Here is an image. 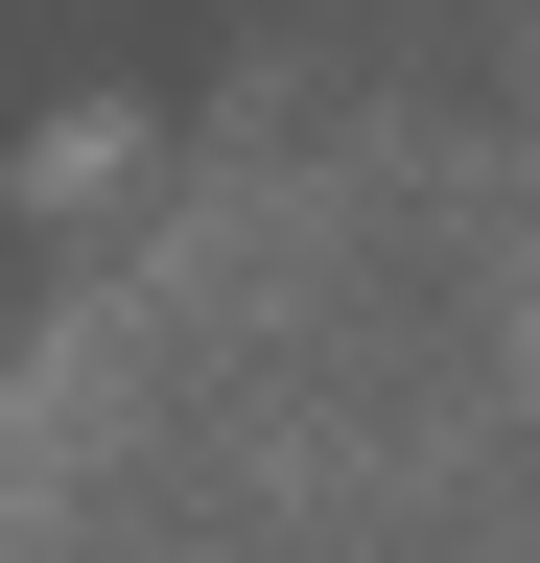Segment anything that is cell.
I'll return each instance as SVG.
<instances>
[{
    "mask_svg": "<svg viewBox=\"0 0 540 563\" xmlns=\"http://www.w3.org/2000/svg\"><path fill=\"white\" fill-rule=\"evenodd\" d=\"M118 165H142V118H118V95H95V118H47V141H24V188H47V211H71V188H118Z\"/></svg>",
    "mask_w": 540,
    "mask_h": 563,
    "instance_id": "obj_1",
    "label": "cell"
}]
</instances>
